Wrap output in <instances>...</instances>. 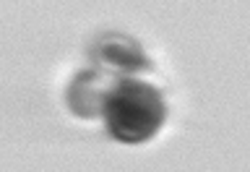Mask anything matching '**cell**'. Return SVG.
<instances>
[{
    "instance_id": "obj_3",
    "label": "cell",
    "mask_w": 250,
    "mask_h": 172,
    "mask_svg": "<svg viewBox=\"0 0 250 172\" xmlns=\"http://www.w3.org/2000/svg\"><path fill=\"white\" fill-rule=\"evenodd\" d=\"M117 76H109L104 68H86L70 78L68 91H65V105L76 117L91 120L102 117V105H104L107 91L112 89Z\"/></svg>"
},
{
    "instance_id": "obj_2",
    "label": "cell",
    "mask_w": 250,
    "mask_h": 172,
    "mask_svg": "<svg viewBox=\"0 0 250 172\" xmlns=\"http://www.w3.org/2000/svg\"><path fill=\"white\" fill-rule=\"evenodd\" d=\"M89 55L97 68L115 70L117 76H130V73H138V70L151 68V60L141 50V44L133 37L120 34V31H104V34H99L91 42Z\"/></svg>"
},
{
    "instance_id": "obj_1",
    "label": "cell",
    "mask_w": 250,
    "mask_h": 172,
    "mask_svg": "<svg viewBox=\"0 0 250 172\" xmlns=\"http://www.w3.org/2000/svg\"><path fill=\"white\" fill-rule=\"evenodd\" d=\"M107 133L120 144H146L167 120V105L159 89L130 76H117L102 105Z\"/></svg>"
}]
</instances>
